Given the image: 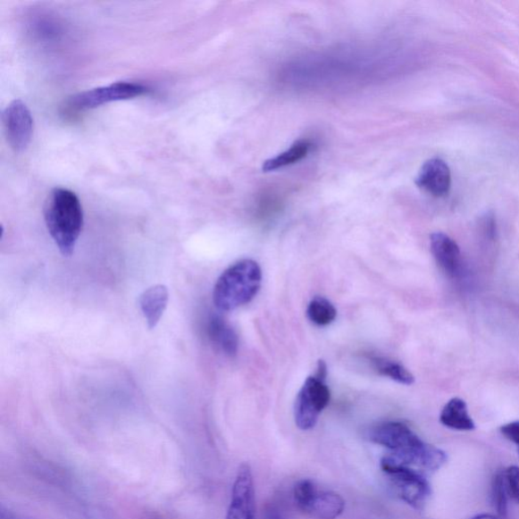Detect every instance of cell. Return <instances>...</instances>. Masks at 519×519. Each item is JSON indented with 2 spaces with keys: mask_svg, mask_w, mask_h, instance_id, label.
I'll list each match as a JSON object with an SVG mask.
<instances>
[{
  "mask_svg": "<svg viewBox=\"0 0 519 519\" xmlns=\"http://www.w3.org/2000/svg\"><path fill=\"white\" fill-rule=\"evenodd\" d=\"M370 439L389 450V456L398 463L421 473L438 472L448 462L442 449L421 439L411 428L398 421H388L370 431Z\"/></svg>",
  "mask_w": 519,
  "mask_h": 519,
  "instance_id": "6da1fadb",
  "label": "cell"
},
{
  "mask_svg": "<svg viewBox=\"0 0 519 519\" xmlns=\"http://www.w3.org/2000/svg\"><path fill=\"white\" fill-rule=\"evenodd\" d=\"M44 218L59 251L70 257L84 225V212L78 195L65 188H55L45 202Z\"/></svg>",
  "mask_w": 519,
  "mask_h": 519,
  "instance_id": "7a4b0ae2",
  "label": "cell"
},
{
  "mask_svg": "<svg viewBox=\"0 0 519 519\" xmlns=\"http://www.w3.org/2000/svg\"><path fill=\"white\" fill-rule=\"evenodd\" d=\"M262 284L258 263L245 259L235 263L218 278L213 289V303L222 312H231L252 302Z\"/></svg>",
  "mask_w": 519,
  "mask_h": 519,
  "instance_id": "3957f363",
  "label": "cell"
},
{
  "mask_svg": "<svg viewBox=\"0 0 519 519\" xmlns=\"http://www.w3.org/2000/svg\"><path fill=\"white\" fill-rule=\"evenodd\" d=\"M381 469L389 478L398 498L414 509L423 510L431 498V485L423 473L398 463L392 456L381 460Z\"/></svg>",
  "mask_w": 519,
  "mask_h": 519,
  "instance_id": "277c9868",
  "label": "cell"
},
{
  "mask_svg": "<svg viewBox=\"0 0 519 519\" xmlns=\"http://www.w3.org/2000/svg\"><path fill=\"white\" fill-rule=\"evenodd\" d=\"M297 506L313 519H337L345 510V500L340 494L323 490L312 480L298 481L293 489Z\"/></svg>",
  "mask_w": 519,
  "mask_h": 519,
  "instance_id": "5b68a950",
  "label": "cell"
},
{
  "mask_svg": "<svg viewBox=\"0 0 519 519\" xmlns=\"http://www.w3.org/2000/svg\"><path fill=\"white\" fill-rule=\"evenodd\" d=\"M149 92L147 87L138 82L119 81L71 96L66 102L65 110L71 113L85 112L110 103L135 99Z\"/></svg>",
  "mask_w": 519,
  "mask_h": 519,
  "instance_id": "8992f818",
  "label": "cell"
},
{
  "mask_svg": "<svg viewBox=\"0 0 519 519\" xmlns=\"http://www.w3.org/2000/svg\"><path fill=\"white\" fill-rule=\"evenodd\" d=\"M330 400L331 392L325 380L315 375L308 376L299 390L295 404V420L299 430L304 431L313 430Z\"/></svg>",
  "mask_w": 519,
  "mask_h": 519,
  "instance_id": "52a82bcc",
  "label": "cell"
},
{
  "mask_svg": "<svg viewBox=\"0 0 519 519\" xmlns=\"http://www.w3.org/2000/svg\"><path fill=\"white\" fill-rule=\"evenodd\" d=\"M5 138L16 153H22L32 140L34 120L31 111L21 100H14L3 113Z\"/></svg>",
  "mask_w": 519,
  "mask_h": 519,
  "instance_id": "ba28073f",
  "label": "cell"
},
{
  "mask_svg": "<svg viewBox=\"0 0 519 519\" xmlns=\"http://www.w3.org/2000/svg\"><path fill=\"white\" fill-rule=\"evenodd\" d=\"M225 519H255V485L249 464L239 468Z\"/></svg>",
  "mask_w": 519,
  "mask_h": 519,
  "instance_id": "9c48e42d",
  "label": "cell"
},
{
  "mask_svg": "<svg viewBox=\"0 0 519 519\" xmlns=\"http://www.w3.org/2000/svg\"><path fill=\"white\" fill-rule=\"evenodd\" d=\"M421 190L434 197H443L448 194L451 186V174L448 164L440 157H432L421 167L415 179Z\"/></svg>",
  "mask_w": 519,
  "mask_h": 519,
  "instance_id": "30bf717a",
  "label": "cell"
},
{
  "mask_svg": "<svg viewBox=\"0 0 519 519\" xmlns=\"http://www.w3.org/2000/svg\"><path fill=\"white\" fill-rule=\"evenodd\" d=\"M431 250L436 263L448 275L457 274L461 266V250L453 239L440 231L433 232Z\"/></svg>",
  "mask_w": 519,
  "mask_h": 519,
  "instance_id": "8fae6325",
  "label": "cell"
},
{
  "mask_svg": "<svg viewBox=\"0 0 519 519\" xmlns=\"http://www.w3.org/2000/svg\"><path fill=\"white\" fill-rule=\"evenodd\" d=\"M169 303V290L163 284L147 289L139 297V306L147 322V327L155 329L160 322Z\"/></svg>",
  "mask_w": 519,
  "mask_h": 519,
  "instance_id": "7c38bea8",
  "label": "cell"
},
{
  "mask_svg": "<svg viewBox=\"0 0 519 519\" xmlns=\"http://www.w3.org/2000/svg\"><path fill=\"white\" fill-rule=\"evenodd\" d=\"M208 336L215 347L227 356H235L239 349V338L229 322L214 315L209 320Z\"/></svg>",
  "mask_w": 519,
  "mask_h": 519,
  "instance_id": "4fadbf2b",
  "label": "cell"
},
{
  "mask_svg": "<svg viewBox=\"0 0 519 519\" xmlns=\"http://www.w3.org/2000/svg\"><path fill=\"white\" fill-rule=\"evenodd\" d=\"M439 420L440 423L449 430L472 431L476 428L470 415L468 406L460 398H453L447 403L440 413Z\"/></svg>",
  "mask_w": 519,
  "mask_h": 519,
  "instance_id": "5bb4252c",
  "label": "cell"
},
{
  "mask_svg": "<svg viewBox=\"0 0 519 519\" xmlns=\"http://www.w3.org/2000/svg\"><path fill=\"white\" fill-rule=\"evenodd\" d=\"M310 142L306 140H298L288 150H285V152L265 161L262 165V170L263 172H269L295 164L296 163L305 159L308 152H310Z\"/></svg>",
  "mask_w": 519,
  "mask_h": 519,
  "instance_id": "9a60e30c",
  "label": "cell"
},
{
  "mask_svg": "<svg viewBox=\"0 0 519 519\" xmlns=\"http://www.w3.org/2000/svg\"><path fill=\"white\" fill-rule=\"evenodd\" d=\"M374 368L383 376H388L402 385L411 386L415 382L414 375L401 364L385 358L374 357L372 359Z\"/></svg>",
  "mask_w": 519,
  "mask_h": 519,
  "instance_id": "2e32d148",
  "label": "cell"
},
{
  "mask_svg": "<svg viewBox=\"0 0 519 519\" xmlns=\"http://www.w3.org/2000/svg\"><path fill=\"white\" fill-rule=\"evenodd\" d=\"M308 320L318 326H328L337 317V310L329 299L322 297H314L307 306Z\"/></svg>",
  "mask_w": 519,
  "mask_h": 519,
  "instance_id": "e0dca14e",
  "label": "cell"
},
{
  "mask_svg": "<svg viewBox=\"0 0 519 519\" xmlns=\"http://www.w3.org/2000/svg\"><path fill=\"white\" fill-rule=\"evenodd\" d=\"M507 491L504 484L503 473H496L492 484V502L499 517L504 518L507 515Z\"/></svg>",
  "mask_w": 519,
  "mask_h": 519,
  "instance_id": "ac0fdd59",
  "label": "cell"
},
{
  "mask_svg": "<svg viewBox=\"0 0 519 519\" xmlns=\"http://www.w3.org/2000/svg\"><path fill=\"white\" fill-rule=\"evenodd\" d=\"M504 484L510 498L519 506V468L516 465L508 466L503 472Z\"/></svg>",
  "mask_w": 519,
  "mask_h": 519,
  "instance_id": "d6986e66",
  "label": "cell"
},
{
  "mask_svg": "<svg viewBox=\"0 0 519 519\" xmlns=\"http://www.w3.org/2000/svg\"><path fill=\"white\" fill-rule=\"evenodd\" d=\"M500 432L509 441L514 442L519 449V421L501 426Z\"/></svg>",
  "mask_w": 519,
  "mask_h": 519,
  "instance_id": "ffe728a7",
  "label": "cell"
},
{
  "mask_svg": "<svg viewBox=\"0 0 519 519\" xmlns=\"http://www.w3.org/2000/svg\"><path fill=\"white\" fill-rule=\"evenodd\" d=\"M264 519H283L280 510L274 504H270L265 509Z\"/></svg>",
  "mask_w": 519,
  "mask_h": 519,
  "instance_id": "44dd1931",
  "label": "cell"
},
{
  "mask_svg": "<svg viewBox=\"0 0 519 519\" xmlns=\"http://www.w3.org/2000/svg\"><path fill=\"white\" fill-rule=\"evenodd\" d=\"M0 519H25V518L13 515L11 513V511L4 510V508H2V510H0Z\"/></svg>",
  "mask_w": 519,
  "mask_h": 519,
  "instance_id": "7402d4cb",
  "label": "cell"
},
{
  "mask_svg": "<svg viewBox=\"0 0 519 519\" xmlns=\"http://www.w3.org/2000/svg\"><path fill=\"white\" fill-rule=\"evenodd\" d=\"M470 519H500V518L498 516L492 515L483 514V515H478L473 516Z\"/></svg>",
  "mask_w": 519,
  "mask_h": 519,
  "instance_id": "603a6c76",
  "label": "cell"
},
{
  "mask_svg": "<svg viewBox=\"0 0 519 519\" xmlns=\"http://www.w3.org/2000/svg\"><path fill=\"white\" fill-rule=\"evenodd\" d=\"M518 454H519V449H518Z\"/></svg>",
  "mask_w": 519,
  "mask_h": 519,
  "instance_id": "cb8c5ba5",
  "label": "cell"
}]
</instances>
